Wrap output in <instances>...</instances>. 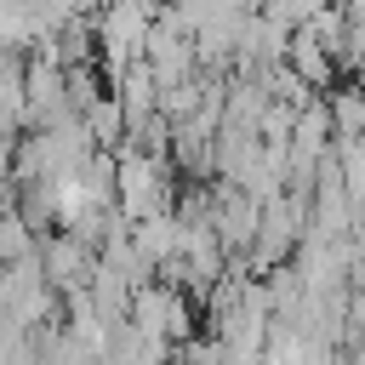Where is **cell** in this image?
Returning a JSON list of instances; mask_svg holds the SVG:
<instances>
[]
</instances>
